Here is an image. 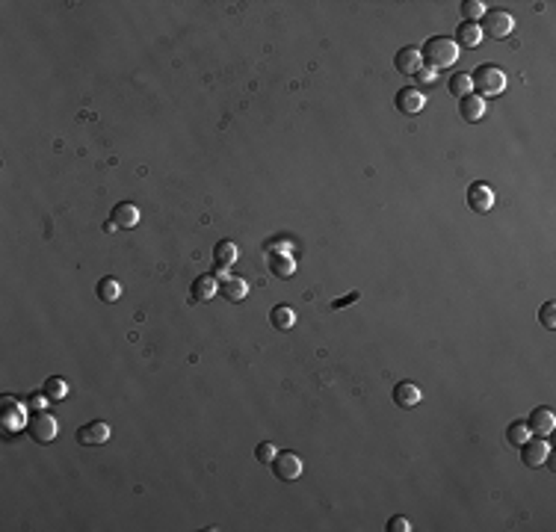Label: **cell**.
<instances>
[{
    "label": "cell",
    "mask_w": 556,
    "mask_h": 532,
    "mask_svg": "<svg viewBox=\"0 0 556 532\" xmlns=\"http://www.w3.org/2000/svg\"><path fill=\"white\" fill-rule=\"evenodd\" d=\"M269 323H273L278 332H290V328L296 325V313L290 305H276L273 313H269Z\"/></svg>",
    "instance_id": "obj_19"
},
{
    "label": "cell",
    "mask_w": 556,
    "mask_h": 532,
    "mask_svg": "<svg viewBox=\"0 0 556 532\" xmlns=\"http://www.w3.org/2000/svg\"><path fill=\"white\" fill-rule=\"evenodd\" d=\"M479 21H482L479 33L491 36V39H506V36H512V30H515V18H512L506 9H491V12L486 9V15H482Z\"/></svg>",
    "instance_id": "obj_3"
},
{
    "label": "cell",
    "mask_w": 556,
    "mask_h": 532,
    "mask_svg": "<svg viewBox=\"0 0 556 532\" xmlns=\"http://www.w3.org/2000/svg\"><path fill=\"white\" fill-rule=\"evenodd\" d=\"M237 246L231 240H219L216 246H213V266H216L219 272H225L228 266H234L237 264Z\"/></svg>",
    "instance_id": "obj_14"
},
{
    "label": "cell",
    "mask_w": 556,
    "mask_h": 532,
    "mask_svg": "<svg viewBox=\"0 0 556 532\" xmlns=\"http://www.w3.org/2000/svg\"><path fill=\"white\" fill-rule=\"evenodd\" d=\"M530 438V429H526V420H515L509 429H506V441L512 443V447H521V443Z\"/></svg>",
    "instance_id": "obj_22"
},
{
    "label": "cell",
    "mask_w": 556,
    "mask_h": 532,
    "mask_svg": "<svg viewBox=\"0 0 556 532\" xmlns=\"http://www.w3.org/2000/svg\"><path fill=\"white\" fill-rule=\"evenodd\" d=\"M462 15H465V21L474 24L477 18L486 15V4H482V0H465V4H462Z\"/></svg>",
    "instance_id": "obj_25"
},
{
    "label": "cell",
    "mask_w": 556,
    "mask_h": 532,
    "mask_svg": "<svg viewBox=\"0 0 556 532\" xmlns=\"http://www.w3.org/2000/svg\"><path fill=\"white\" fill-rule=\"evenodd\" d=\"M482 41V33H479V24H470V21H462L459 30H455V45L462 48H477Z\"/></svg>",
    "instance_id": "obj_18"
},
{
    "label": "cell",
    "mask_w": 556,
    "mask_h": 532,
    "mask_svg": "<svg viewBox=\"0 0 556 532\" xmlns=\"http://www.w3.org/2000/svg\"><path fill=\"white\" fill-rule=\"evenodd\" d=\"M95 290H98V299H101V301H116L122 296V284L116 278H101Z\"/></svg>",
    "instance_id": "obj_20"
},
{
    "label": "cell",
    "mask_w": 556,
    "mask_h": 532,
    "mask_svg": "<svg viewBox=\"0 0 556 532\" xmlns=\"http://www.w3.org/2000/svg\"><path fill=\"white\" fill-rule=\"evenodd\" d=\"M408 529H411V524H408V517H403V514H396V517L388 521V532H408Z\"/></svg>",
    "instance_id": "obj_29"
},
{
    "label": "cell",
    "mask_w": 556,
    "mask_h": 532,
    "mask_svg": "<svg viewBox=\"0 0 556 532\" xmlns=\"http://www.w3.org/2000/svg\"><path fill=\"white\" fill-rule=\"evenodd\" d=\"M27 432H30L33 441L48 443V441L56 438V420H53L51 414H45V411H36V414L30 417V423H27Z\"/></svg>",
    "instance_id": "obj_5"
},
{
    "label": "cell",
    "mask_w": 556,
    "mask_h": 532,
    "mask_svg": "<svg viewBox=\"0 0 556 532\" xmlns=\"http://www.w3.org/2000/svg\"><path fill=\"white\" fill-rule=\"evenodd\" d=\"M110 219H112V225H116V228H136L139 225V207L131 205V201H122V205L112 207Z\"/></svg>",
    "instance_id": "obj_13"
},
{
    "label": "cell",
    "mask_w": 556,
    "mask_h": 532,
    "mask_svg": "<svg viewBox=\"0 0 556 532\" xmlns=\"http://www.w3.org/2000/svg\"><path fill=\"white\" fill-rule=\"evenodd\" d=\"M358 299H361V293H358V290H352V293H347V296L335 299V301H332V308H335V311H340V308H349V305H355V301H358Z\"/></svg>",
    "instance_id": "obj_28"
},
{
    "label": "cell",
    "mask_w": 556,
    "mask_h": 532,
    "mask_svg": "<svg viewBox=\"0 0 556 532\" xmlns=\"http://www.w3.org/2000/svg\"><path fill=\"white\" fill-rule=\"evenodd\" d=\"M548 455H550V447L545 443V438H526V441L521 443V458H524V465H526V467H538V465H545V462H548Z\"/></svg>",
    "instance_id": "obj_7"
},
{
    "label": "cell",
    "mask_w": 556,
    "mask_h": 532,
    "mask_svg": "<svg viewBox=\"0 0 556 532\" xmlns=\"http://www.w3.org/2000/svg\"><path fill=\"white\" fill-rule=\"evenodd\" d=\"M219 293V284H216V278L213 275H198L195 281H193V287H190V299L193 301H207V299H213Z\"/></svg>",
    "instance_id": "obj_16"
},
{
    "label": "cell",
    "mask_w": 556,
    "mask_h": 532,
    "mask_svg": "<svg viewBox=\"0 0 556 532\" xmlns=\"http://www.w3.org/2000/svg\"><path fill=\"white\" fill-rule=\"evenodd\" d=\"M418 80H420V83H432V80H435V71H432V68H420V71H418Z\"/></svg>",
    "instance_id": "obj_30"
},
{
    "label": "cell",
    "mask_w": 556,
    "mask_h": 532,
    "mask_svg": "<svg viewBox=\"0 0 556 532\" xmlns=\"http://www.w3.org/2000/svg\"><path fill=\"white\" fill-rule=\"evenodd\" d=\"M394 104H396V110H400V112H406V116H415V112H420L426 107V98H423L420 89H415V86H406V89L396 92Z\"/></svg>",
    "instance_id": "obj_8"
},
{
    "label": "cell",
    "mask_w": 556,
    "mask_h": 532,
    "mask_svg": "<svg viewBox=\"0 0 556 532\" xmlns=\"http://www.w3.org/2000/svg\"><path fill=\"white\" fill-rule=\"evenodd\" d=\"M447 89H450L453 98L462 100L465 95H470V74H467V71H459V74H453L450 83H447Z\"/></svg>",
    "instance_id": "obj_21"
},
{
    "label": "cell",
    "mask_w": 556,
    "mask_h": 532,
    "mask_svg": "<svg viewBox=\"0 0 556 532\" xmlns=\"http://www.w3.org/2000/svg\"><path fill=\"white\" fill-rule=\"evenodd\" d=\"M538 323L545 325V328H556V305L553 301H545V305H541V311H538Z\"/></svg>",
    "instance_id": "obj_26"
},
{
    "label": "cell",
    "mask_w": 556,
    "mask_h": 532,
    "mask_svg": "<svg viewBox=\"0 0 556 532\" xmlns=\"http://www.w3.org/2000/svg\"><path fill=\"white\" fill-rule=\"evenodd\" d=\"M394 65H396V71H400V74H406V77H415L418 71L423 68V56H420V48H415V45H406V48H400V51H396V56H394Z\"/></svg>",
    "instance_id": "obj_6"
},
{
    "label": "cell",
    "mask_w": 556,
    "mask_h": 532,
    "mask_svg": "<svg viewBox=\"0 0 556 532\" xmlns=\"http://www.w3.org/2000/svg\"><path fill=\"white\" fill-rule=\"evenodd\" d=\"M420 56H423V63L429 65L432 71H441V68H450L455 60H459V45H455L453 39H447V36H432L423 45Z\"/></svg>",
    "instance_id": "obj_1"
},
{
    "label": "cell",
    "mask_w": 556,
    "mask_h": 532,
    "mask_svg": "<svg viewBox=\"0 0 556 532\" xmlns=\"http://www.w3.org/2000/svg\"><path fill=\"white\" fill-rule=\"evenodd\" d=\"M302 458H299L296 453H290V450H284V453H278L276 458H273V470H276V476L281 479V482H296L299 476H302Z\"/></svg>",
    "instance_id": "obj_4"
},
{
    "label": "cell",
    "mask_w": 556,
    "mask_h": 532,
    "mask_svg": "<svg viewBox=\"0 0 556 532\" xmlns=\"http://www.w3.org/2000/svg\"><path fill=\"white\" fill-rule=\"evenodd\" d=\"M494 190L491 186H486V183H474L467 190V207L474 210V213H489L491 207H494Z\"/></svg>",
    "instance_id": "obj_10"
},
{
    "label": "cell",
    "mask_w": 556,
    "mask_h": 532,
    "mask_svg": "<svg viewBox=\"0 0 556 532\" xmlns=\"http://www.w3.org/2000/svg\"><path fill=\"white\" fill-rule=\"evenodd\" d=\"M553 426H556V417L550 408H533V414L526 417V429L536 438H548L553 432Z\"/></svg>",
    "instance_id": "obj_9"
},
{
    "label": "cell",
    "mask_w": 556,
    "mask_h": 532,
    "mask_svg": "<svg viewBox=\"0 0 556 532\" xmlns=\"http://www.w3.org/2000/svg\"><path fill=\"white\" fill-rule=\"evenodd\" d=\"M420 399H423V394H420V387L415 382H400L394 387L396 408H415V406H420Z\"/></svg>",
    "instance_id": "obj_12"
},
{
    "label": "cell",
    "mask_w": 556,
    "mask_h": 532,
    "mask_svg": "<svg viewBox=\"0 0 556 532\" xmlns=\"http://www.w3.org/2000/svg\"><path fill=\"white\" fill-rule=\"evenodd\" d=\"M470 86H477L479 98L486 100V98H494V95H503V89H506V74H503V68H497V65L486 63V65H479L474 74H470Z\"/></svg>",
    "instance_id": "obj_2"
},
{
    "label": "cell",
    "mask_w": 556,
    "mask_h": 532,
    "mask_svg": "<svg viewBox=\"0 0 556 532\" xmlns=\"http://www.w3.org/2000/svg\"><path fill=\"white\" fill-rule=\"evenodd\" d=\"M65 394H68V382H65V379L53 376V379L45 382V396H48V399H63Z\"/></svg>",
    "instance_id": "obj_24"
},
{
    "label": "cell",
    "mask_w": 556,
    "mask_h": 532,
    "mask_svg": "<svg viewBox=\"0 0 556 532\" xmlns=\"http://www.w3.org/2000/svg\"><path fill=\"white\" fill-rule=\"evenodd\" d=\"M110 426L107 423H101V420H95V423H86V426H80V432H77V441L83 443V447H101V443H107L110 441Z\"/></svg>",
    "instance_id": "obj_11"
},
{
    "label": "cell",
    "mask_w": 556,
    "mask_h": 532,
    "mask_svg": "<svg viewBox=\"0 0 556 532\" xmlns=\"http://www.w3.org/2000/svg\"><path fill=\"white\" fill-rule=\"evenodd\" d=\"M30 406H33V408H39V406H41V408H45V396H39V394H36V396L30 399Z\"/></svg>",
    "instance_id": "obj_31"
},
{
    "label": "cell",
    "mask_w": 556,
    "mask_h": 532,
    "mask_svg": "<svg viewBox=\"0 0 556 532\" xmlns=\"http://www.w3.org/2000/svg\"><path fill=\"white\" fill-rule=\"evenodd\" d=\"M269 272L278 278H290L293 275V261H287V257H276L269 254Z\"/></svg>",
    "instance_id": "obj_23"
},
{
    "label": "cell",
    "mask_w": 556,
    "mask_h": 532,
    "mask_svg": "<svg viewBox=\"0 0 556 532\" xmlns=\"http://www.w3.org/2000/svg\"><path fill=\"white\" fill-rule=\"evenodd\" d=\"M254 455H258L261 465H273V458L278 455V450L273 447V443H258V447H254Z\"/></svg>",
    "instance_id": "obj_27"
},
{
    "label": "cell",
    "mask_w": 556,
    "mask_h": 532,
    "mask_svg": "<svg viewBox=\"0 0 556 532\" xmlns=\"http://www.w3.org/2000/svg\"><path fill=\"white\" fill-rule=\"evenodd\" d=\"M459 116H462L467 124L479 122L482 116H486V100H482L479 95H465V98L459 100Z\"/></svg>",
    "instance_id": "obj_15"
},
{
    "label": "cell",
    "mask_w": 556,
    "mask_h": 532,
    "mask_svg": "<svg viewBox=\"0 0 556 532\" xmlns=\"http://www.w3.org/2000/svg\"><path fill=\"white\" fill-rule=\"evenodd\" d=\"M219 293H222V299H228V301H243L246 293H249V287H246L243 278L231 275V278H225V281L219 284Z\"/></svg>",
    "instance_id": "obj_17"
}]
</instances>
